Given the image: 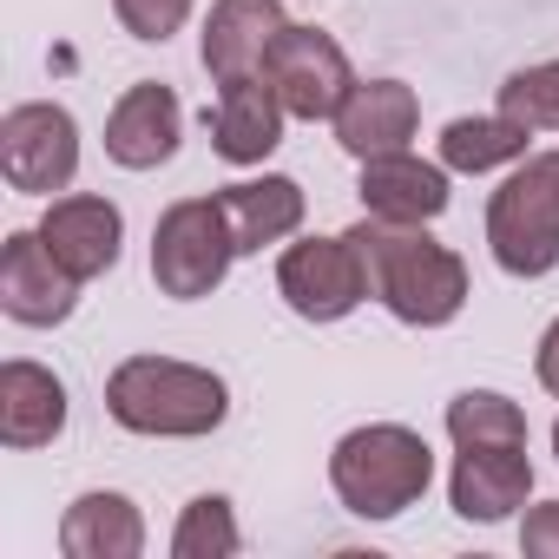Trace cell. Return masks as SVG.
<instances>
[{
	"mask_svg": "<svg viewBox=\"0 0 559 559\" xmlns=\"http://www.w3.org/2000/svg\"><path fill=\"white\" fill-rule=\"evenodd\" d=\"M40 237H47V250L80 276V284H93V276H106V270L119 263L126 217H119L112 198H99V191H73V198H53V204H47Z\"/></svg>",
	"mask_w": 559,
	"mask_h": 559,
	"instance_id": "14",
	"label": "cell"
},
{
	"mask_svg": "<svg viewBox=\"0 0 559 559\" xmlns=\"http://www.w3.org/2000/svg\"><path fill=\"white\" fill-rule=\"evenodd\" d=\"M362 257V276H369V297L408 323V330H448L461 310H467V263L428 237V224H389V217H369L343 230Z\"/></svg>",
	"mask_w": 559,
	"mask_h": 559,
	"instance_id": "1",
	"label": "cell"
},
{
	"mask_svg": "<svg viewBox=\"0 0 559 559\" xmlns=\"http://www.w3.org/2000/svg\"><path fill=\"white\" fill-rule=\"evenodd\" d=\"M263 80L276 86V99H284V112L290 119H336L343 112V99H349V86H356V73H349V53L336 47V34H323V27H284L276 34V47H270V60H263Z\"/></svg>",
	"mask_w": 559,
	"mask_h": 559,
	"instance_id": "8",
	"label": "cell"
},
{
	"mask_svg": "<svg viewBox=\"0 0 559 559\" xmlns=\"http://www.w3.org/2000/svg\"><path fill=\"white\" fill-rule=\"evenodd\" d=\"M67 435V382L27 356L0 362V441L14 454L27 448H47Z\"/></svg>",
	"mask_w": 559,
	"mask_h": 559,
	"instance_id": "18",
	"label": "cell"
},
{
	"mask_svg": "<svg viewBox=\"0 0 559 559\" xmlns=\"http://www.w3.org/2000/svg\"><path fill=\"white\" fill-rule=\"evenodd\" d=\"M284 99L263 73L217 86V112H211V152L224 165H263L276 145H284Z\"/></svg>",
	"mask_w": 559,
	"mask_h": 559,
	"instance_id": "17",
	"label": "cell"
},
{
	"mask_svg": "<svg viewBox=\"0 0 559 559\" xmlns=\"http://www.w3.org/2000/svg\"><path fill=\"white\" fill-rule=\"evenodd\" d=\"M487 250L520 284L559 270V152H526L487 198Z\"/></svg>",
	"mask_w": 559,
	"mask_h": 559,
	"instance_id": "4",
	"label": "cell"
},
{
	"mask_svg": "<svg viewBox=\"0 0 559 559\" xmlns=\"http://www.w3.org/2000/svg\"><path fill=\"white\" fill-rule=\"evenodd\" d=\"M217 211H224V224H230V243H237V257H257V250H270V243H290L297 230H304V185L297 178H284V171H263V178H237V185H224L217 191Z\"/></svg>",
	"mask_w": 559,
	"mask_h": 559,
	"instance_id": "16",
	"label": "cell"
},
{
	"mask_svg": "<svg viewBox=\"0 0 559 559\" xmlns=\"http://www.w3.org/2000/svg\"><path fill=\"white\" fill-rule=\"evenodd\" d=\"M230 257L237 243H230L217 198H178L152 230V284L171 304H198L230 276Z\"/></svg>",
	"mask_w": 559,
	"mask_h": 559,
	"instance_id": "5",
	"label": "cell"
},
{
	"mask_svg": "<svg viewBox=\"0 0 559 559\" xmlns=\"http://www.w3.org/2000/svg\"><path fill=\"white\" fill-rule=\"evenodd\" d=\"M533 493V461L526 448H461L454 454V474H448V500L461 520L474 526H500L526 507Z\"/></svg>",
	"mask_w": 559,
	"mask_h": 559,
	"instance_id": "15",
	"label": "cell"
},
{
	"mask_svg": "<svg viewBox=\"0 0 559 559\" xmlns=\"http://www.w3.org/2000/svg\"><path fill=\"white\" fill-rule=\"evenodd\" d=\"M0 171L21 198H53L80 171V126L53 99H27L0 119Z\"/></svg>",
	"mask_w": 559,
	"mask_h": 559,
	"instance_id": "7",
	"label": "cell"
},
{
	"mask_svg": "<svg viewBox=\"0 0 559 559\" xmlns=\"http://www.w3.org/2000/svg\"><path fill=\"white\" fill-rule=\"evenodd\" d=\"M80 304V276L47 250L40 230H14L0 243V310L21 330H60Z\"/></svg>",
	"mask_w": 559,
	"mask_h": 559,
	"instance_id": "9",
	"label": "cell"
},
{
	"mask_svg": "<svg viewBox=\"0 0 559 559\" xmlns=\"http://www.w3.org/2000/svg\"><path fill=\"white\" fill-rule=\"evenodd\" d=\"M552 454H559V421H552Z\"/></svg>",
	"mask_w": 559,
	"mask_h": 559,
	"instance_id": "27",
	"label": "cell"
},
{
	"mask_svg": "<svg viewBox=\"0 0 559 559\" xmlns=\"http://www.w3.org/2000/svg\"><path fill=\"white\" fill-rule=\"evenodd\" d=\"M290 27L284 14V0H211V14H204V40H198V60L217 86L230 80H250L263 73L276 34Z\"/></svg>",
	"mask_w": 559,
	"mask_h": 559,
	"instance_id": "11",
	"label": "cell"
},
{
	"mask_svg": "<svg viewBox=\"0 0 559 559\" xmlns=\"http://www.w3.org/2000/svg\"><path fill=\"white\" fill-rule=\"evenodd\" d=\"M520 552H526V559H559V500L526 507V520H520Z\"/></svg>",
	"mask_w": 559,
	"mask_h": 559,
	"instance_id": "25",
	"label": "cell"
},
{
	"mask_svg": "<svg viewBox=\"0 0 559 559\" xmlns=\"http://www.w3.org/2000/svg\"><path fill=\"white\" fill-rule=\"evenodd\" d=\"M60 552L67 559H139L145 552V513L126 493L93 487L60 513Z\"/></svg>",
	"mask_w": 559,
	"mask_h": 559,
	"instance_id": "19",
	"label": "cell"
},
{
	"mask_svg": "<svg viewBox=\"0 0 559 559\" xmlns=\"http://www.w3.org/2000/svg\"><path fill=\"white\" fill-rule=\"evenodd\" d=\"M185 139V106L165 80H139L106 112V158L119 171H158Z\"/></svg>",
	"mask_w": 559,
	"mask_h": 559,
	"instance_id": "10",
	"label": "cell"
},
{
	"mask_svg": "<svg viewBox=\"0 0 559 559\" xmlns=\"http://www.w3.org/2000/svg\"><path fill=\"white\" fill-rule=\"evenodd\" d=\"M237 546H243V533H237V513L224 493H198L171 526V559H230Z\"/></svg>",
	"mask_w": 559,
	"mask_h": 559,
	"instance_id": "22",
	"label": "cell"
},
{
	"mask_svg": "<svg viewBox=\"0 0 559 559\" xmlns=\"http://www.w3.org/2000/svg\"><path fill=\"white\" fill-rule=\"evenodd\" d=\"M493 112L520 119L526 132H559V60H533V67L507 73Z\"/></svg>",
	"mask_w": 559,
	"mask_h": 559,
	"instance_id": "23",
	"label": "cell"
},
{
	"mask_svg": "<svg viewBox=\"0 0 559 559\" xmlns=\"http://www.w3.org/2000/svg\"><path fill=\"white\" fill-rule=\"evenodd\" d=\"M448 441L461 448H526V408L500 389H461L448 402Z\"/></svg>",
	"mask_w": 559,
	"mask_h": 559,
	"instance_id": "21",
	"label": "cell"
},
{
	"mask_svg": "<svg viewBox=\"0 0 559 559\" xmlns=\"http://www.w3.org/2000/svg\"><path fill=\"white\" fill-rule=\"evenodd\" d=\"M448 165L441 158H421L415 145L408 152H382V158H362V178H356V191H362V211L369 217H389V224H435L441 211H448Z\"/></svg>",
	"mask_w": 559,
	"mask_h": 559,
	"instance_id": "12",
	"label": "cell"
},
{
	"mask_svg": "<svg viewBox=\"0 0 559 559\" xmlns=\"http://www.w3.org/2000/svg\"><path fill=\"white\" fill-rule=\"evenodd\" d=\"M533 152V132L507 112H480V119H448L441 126V165L461 171V178H487V171H507Z\"/></svg>",
	"mask_w": 559,
	"mask_h": 559,
	"instance_id": "20",
	"label": "cell"
},
{
	"mask_svg": "<svg viewBox=\"0 0 559 559\" xmlns=\"http://www.w3.org/2000/svg\"><path fill=\"white\" fill-rule=\"evenodd\" d=\"M276 297L304 323H343L356 304H369V276L349 237H297L276 257Z\"/></svg>",
	"mask_w": 559,
	"mask_h": 559,
	"instance_id": "6",
	"label": "cell"
},
{
	"mask_svg": "<svg viewBox=\"0 0 559 559\" xmlns=\"http://www.w3.org/2000/svg\"><path fill=\"white\" fill-rule=\"evenodd\" d=\"M191 8H198V0H112L119 27H126L132 40H158V47L191 21Z\"/></svg>",
	"mask_w": 559,
	"mask_h": 559,
	"instance_id": "24",
	"label": "cell"
},
{
	"mask_svg": "<svg viewBox=\"0 0 559 559\" xmlns=\"http://www.w3.org/2000/svg\"><path fill=\"white\" fill-rule=\"evenodd\" d=\"M428 480H435V454L402 421L349 428L330 448V487H336V500L356 520H395V513H408L428 493Z\"/></svg>",
	"mask_w": 559,
	"mask_h": 559,
	"instance_id": "3",
	"label": "cell"
},
{
	"mask_svg": "<svg viewBox=\"0 0 559 559\" xmlns=\"http://www.w3.org/2000/svg\"><path fill=\"white\" fill-rule=\"evenodd\" d=\"M336 126V145L362 165V158H382V152H408L415 132H421V99L415 86L402 80H356L343 112L330 119Z\"/></svg>",
	"mask_w": 559,
	"mask_h": 559,
	"instance_id": "13",
	"label": "cell"
},
{
	"mask_svg": "<svg viewBox=\"0 0 559 559\" xmlns=\"http://www.w3.org/2000/svg\"><path fill=\"white\" fill-rule=\"evenodd\" d=\"M533 376H539V389L559 402V317L546 323V336H539V349H533Z\"/></svg>",
	"mask_w": 559,
	"mask_h": 559,
	"instance_id": "26",
	"label": "cell"
},
{
	"mask_svg": "<svg viewBox=\"0 0 559 559\" xmlns=\"http://www.w3.org/2000/svg\"><path fill=\"white\" fill-rule=\"evenodd\" d=\"M106 415L145 441H198L224 428L230 389L217 369H198L178 356H126L106 376Z\"/></svg>",
	"mask_w": 559,
	"mask_h": 559,
	"instance_id": "2",
	"label": "cell"
}]
</instances>
